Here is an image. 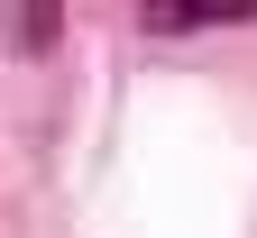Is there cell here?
<instances>
[{"label": "cell", "mask_w": 257, "mask_h": 238, "mask_svg": "<svg viewBox=\"0 0 257 238\" xmlns=\"http://www.w3.org/2000/svg\"><path fill=\"white\" fill-rule=\"evenodd\" d=\"M220 19H257V0H156L147 10V28H220Z\"/></svg>", "instance_id": "1"}, {"label": "cell", "mask_w": 257, "mask_h": 238, "mask_svg": "<svg viewBox=\"0 0 257 238\" xmlns=\"http://www.w3.org/2000/svg\"><path fill=\"white\" fill-rule=\"evenodd\" d=\"M0 28H10V46H46L55 37V10H0Z\"/></svg>", "instance_id": "2"}]
</instances>
